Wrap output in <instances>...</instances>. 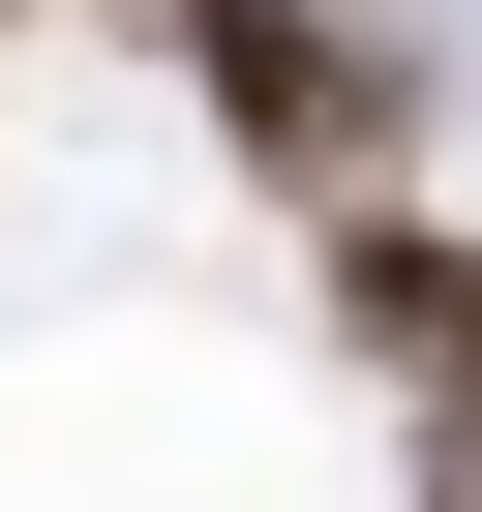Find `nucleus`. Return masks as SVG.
<instances>
[{
  "label": "nucleus",
  "instance_id": "1",
  "mask_svg": "<svg viewBox=\"0 0 482 512\" xmlns=\"http://www.w3.org/2000/svg\"><path fill=\"white\" fill-rule=\"evenodd\" d=\"M151 31H181V91H211L241 181H302V211H392L422 181V91H392L362 0H151Z\"/></svg>",
  "mask_w": 482,
  "mask_h": 512
},
{
  "label": "nucleus",
  "instance_id": "2",
  "mask_svg": "<svg viewBox=\"0 0 482 512\" xmlns=\"http://www.w3.org/2000/svg\"><path fill=\"white\" fill-rule=\"evenodd\" d=\"M332 332H362V392H422V452H482V241L452 211H332Z\"/></svg>",
  "mask_w": 482,
  "mask_h": 512
},
{
  "label": "nucleus",
  "instance_id": "3",
  "mask_svg": "<svg viewBox=\"0 0 482 512\" xmlns=\"http://www.w3.org/2000/svg\"><path fill=\"white\" fill-rule=\"evenodd\" d=\"M0 31H31V0H0Z\"/></svg>",
  "mask_w": 482,
  "mask_h": 512
}]
</instances>
